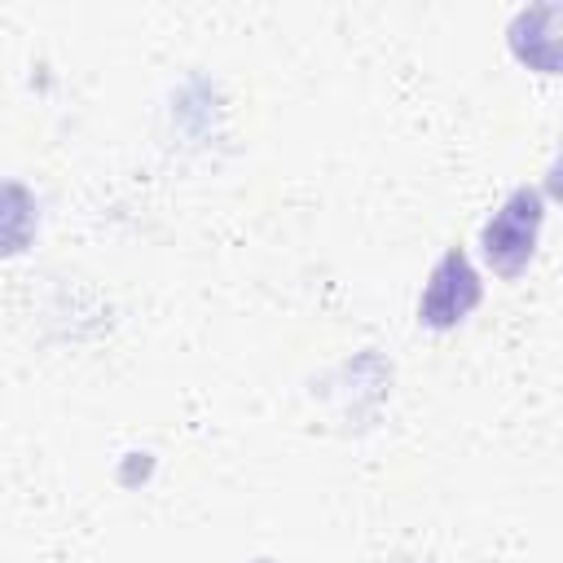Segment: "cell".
I'll list each match as a JSON object with an SVG mask.
<instances>
[{
  "mask_svg": "<svg viewBox=\"0 0 563 563\" xmlns=\"http://www.w3.org/2000/svg\"><path fill=\"white\" fill-rule=\"evenodd\" d=\"M537 224H541V198L537 189H519L484 229V251L493 260L497 273H519L532 255V238H537Z\"/></svg>",
  "mask_w": 563,
  "mask_h": 563,
  "instance_id": "cell-1",
  "label": "cell"
},
{
  "mask_svg": "<svg viewBox=\"0 0 563 563\" xmlns=\"http://www.w3.org/2000/svg\"><path fill=\"white\" fill-rule=\"evenodd\" d=\"M475 299H479V282H475L466 255H462V251H449V255L440 260V268L431 273V286H427V295H422V321H431V325H453L466 308H475Z\"/></svg>",
  "mask_w": 563,
  "mask_h": 563,
  "instance_id": "cell-2",
  "label": "cell"
},
{
  "mask_svg": "<svg viewBox=\"0 0 563 563\" xmlns=\"http://www.w3.org/2000/svg\"><path fill=\"white\" fill-rule=\"evenodd\" d=\"M31 229H35L31 198L18 185H0V255L22 251L31 242Z\"/></svg>",
  "mask_w": 563,
  "mask_h": 563,
  "instance_id": "cell-3",
  "label": "cell"
}]
</instances>
